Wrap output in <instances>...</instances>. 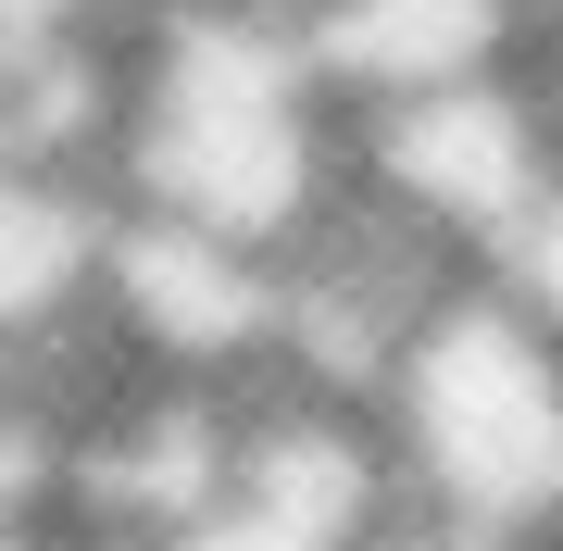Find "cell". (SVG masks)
Returning <instances> with one entry per match:
<instances>
[{"mask_svg":"<svg viewBox=\"0 0 563 551\" xmlns=\"http://www.w3.org/2000/svg\"><path fill=\"white\" fill-rule=\"evenodd\" d=\"M101 188L239 251H288L339 201V101L301 76L276 0H163L151 38L125 51Z\"/></svg>","mask_w":563,"mask_h":551,"instance_id":"1","label":"cell"},{"mask_svg":"<svg viewBox=\"0 0 563 551\" xmlns=\"http://www.w3.org/2000/svg\"><path fill=\"white\" fill-rule=\"evenodd\" d=\"M339 176L376 213H401L413 239H439L451 264H501L526 239V213L551 201V176H563V113L514 63L439 76V88L339 113Z\"/></svg>","mask_w":563,"mask_h":551,"instance_id":"3","label":"cell"},{"mask_svg":"<svg viewBox=\"0 0 563 551\" xmlns=\"http://www.w3.org/2000/svg\"><path fill=\"white\" fill-rule=\"evenodd\" d=\"M376 427L426 502L463 539H551L563 527V339L514 301V276H451L401 327L376 376Z\"/></svg>","mask_w":563,"mask_h":551,"instance_id":"2","label":"cell"},{"mask_svg":"<svg viewBox=\"0 0 563 551\" xmlns=\"http://www.w3.org/2000/svg\"><path fill=\"white\" fill-rule=\"evenodd\" d=\"M101 188L88 176H51V164H13L0 151V351L25 339H63L88 313V276H101Z\"/></svg>","mask_w":563,"mask_h":551,"instance_id":"6","label":"cell"},{"mask_svg":"<svg viewBox=\"0 0 563 551\" xmlns=\"http://www.w3.org/2000/svg\"><path fill=\"white\" fill-rule=\"evenodd\" d=\"M501 276H514V301H526V313H539V327L563 339V176H551V201L526 213V239L501 251Z\"/></svg>","mask_w":563,"mask_h":551,"instance_id":"7","label":"cell"},{"mask_svg":"<svg viewBox=\"0 0 563 551\" xmlns=\"http://www.w3.org/2000/svg\"><path fill=\"white\" fill-rule=\"evenodd\" d=\"M113 0H0V51H25V38H63V25H101Z\"/></svg>","mask_w":563,"mask_h":551,"instance_id":"10","label":"cell"},{"mask_svg":"<svg viewBox=\"0 0 563 551\" xmlns=\"http://www.w3.org/2000/svg\"><path fill=\"white\" fill-rule=\"evenodd\" d=\"M276 251H239L213 225L176 213H101V276H88V313L139 376H188V388H239L276 376Z\"/></svg>","mask_w":563,"mask_h":551,"instance_id":"4","label":"cell"},{"mask_svg":"<svg viewBox=\"0 0 563 551\" xmlns=\"http://www.w3.org/2000/svg\"><path fill=\"white\" fill-rule=\"evenodd\" d=\"M339 551H539V539H463V527H439L426 502H401V514H376V527H351Z\"/></svg>","mask_w":563,"mask_h":551,"instance_id":"8","label":"cell"},{"mask_svg":"<svg viewBox=\"0 0 563 551\" xmlns=\"http://www.w3.org/2000/svg\"><path fill=\"white\" fill-rule=\"evenodd\" d=\"M151 551H301V539H276V527H263V514L213 502V514H188V527H163Z\"/></svg>","mask_w":563,"mask_h":551,"instance_id":"9","label":"cell"},{"mask_svg":"<svg viewBox=\"0 0 563 551\" xmlns=\"http://www.w3.org/2000/svg\"><path fill=\"white\" fill-rule=\"evenodd\" d=\"M276 13H288L301 76L339 113L439 88V76H488L526 51V0H276Z\"/></svg>","mask_w":563,"mask_h":551,"instance_id":"5","label":"cell"}]
</instances>
